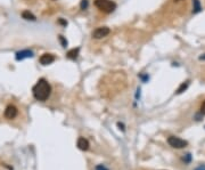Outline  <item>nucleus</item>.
Returning a JSON list of instances; mask_svg holds the SVG:
<instances>
[{
  "mask_svg": "<svg viewBox=\"0 0 205 170\" xmlns=\"http://www.w3.org/2000/svg\"><path fill=\"white\" fill-rule=\"evenodd\" d=\"M79 53H80V48H73V49L68 50L66 54V56L71 60H75L76 57L79 56Z\"/></svg>",
  "mask_w": 205,
  "mask_h": 170,
  "instance_id": "1a4fd4ad",
  "label": "nucleus"
},
{
  "mask_svg": "<svg viewBox=\"0 0 205 170\" xmlns=\"http://www.w3.org/2000/svg\"><path fill=\"white\" fill-rule=\"evenodd\" d=\"M31 57H33V52L30 49H24L16 53V60H23L25 58H31Z\"/></svg>",
  "mask_w": 205,
  "mask_h": 170,
  "instance_id": "423d86ee",
  "label": "nucleus"
},
{
  "mask_svg": "<svg viewBox=\"0 0 205 170\" xmlns=\"http://www.w3.org/2000/svg\"><path fill=\"white\" fill-rule=\"evenodd\" d=\"M201 113L203 114V115H205V101L202 103V105H201Z\"/></svg>",
  "mask_w": 205,
  "mask_h": 170,
  "instance_id": "dca6fc26",
  "label": "nucleus"
},
{
  "mask_svg": "<svg viewBox=\"0 0 205 170\" xmlns=\"http://www.w3.org/2000/svg\"><path fill=\"white\" fill-rule=\"evenodd\" d=\"M188 86H189V81H185V82H182L181 85L179 86V88L177 89V91H175V94L179 95V94H182L183 91L187 90V88H188Z\"/></svg>",
  "mask_w": 205,
  "mask_h": 170,
  "instance_id": "9b49d317",
  "label": "nucleus"
},
{
  "mask_svg": "<svg viewBox=\"0 0 205 170\" xmlns=\"http://www.w3.org/2000/svg\"><path fill=\"white\" fill-rule=\"evenodd\" d=\"M117 126H119V127H120V129H122V130H124V128H123L124 126H123L122 123H120V122H119V123H117Z\"/></svg>",
  "mask_w": 205,
  "mask_h": 170,
  "instance_id": "412c9836",
  "label": "nucleus"
},
{
  "mask_svg": "<svg viewBox=\"0 0 205 170\" xmlns=\"http://www.w3.org/2000/svg\"><path fill=\"white\" fill-rule=\"evenodd\" d=\"M193 13L194 14H197L199 11L202 10V6H201V2H199V0H193Z\"/></svg>",
  "mask_w": 205,
  "mask_h": 170,
  "instance_id": "f8f14e48",
  "label": "nucleus"
},
{
  "mask_svg": "<svg viewBox=\"0 0 205 170\" xmlns=\"http://www.w3.org/2000/svg\"><path fill=\"white\" fill-rule=\"evenodd\" d=\"M58 23H59V24H62V25H64V27H66V25H67V22H66V21H64L63 19H58Z\"/></svg>",
  "mask_w": 205,
  "mask_h": 170,
  "instance_id": "a211bd4d",
  "label": "nucleus"
},
{
  "mask_svg": "<svg viewBox=\"0 0 205 170\" xmlns=\"http://www.w3.org/2000/svg\"><path fill=\"white\" fill-rule=\"evenodd\" d=\"M34 98L40 102H45L48 99L51 93V87L49 82L46 79H40L35 85H34L33 89H32Z\"/></svg>",
  "mask_w": 205,
  "mask_h": 170,
  "instance_id": "f257e3e1",
  "label": "nucleus"
},
{
  "mask_svg": "<svg viewBox=\"0 0 205 170\" xmlns=\"http://www.w3.org/2000/svg\"><path fill=\"white\" fill-rule=\"evenodd\" d=\"M22 17L24 19H26V21H35V16L31 13V11H29V10H24L22 13Z\"/></svg>",
  "mask_w": 205,
  "mask_h": 170,
  "instance_id": "9d476101",
  "label": "nucleus"
},
{
  "mask_svg": "<svg viewBox=\"0 0 205 170\" xmlns=\"http://www.w3.org/2000/svg\"><path fill=\"white\" fill-rule=\"evenodd\" d=\"M111 33V30H109V27H97L96 30L92 32V37L96 39H101V38H105V37H107L108 34Z\"/></svg>",
  "mask_w": 205,
  "mask_h": 170,
  "instance_id": "20e7f679",
  "label": "nucleus"
},
{
  "mask_svg": "<svg viewBox=\"0 0 205 170\" xmlns=\"http://www.w3.org/2000/svg\"><path fill=\"white\" fill-rule=\"evenodd\" d=\"M16 115H17V107L14 105H8L5 110V118L8 120H11L16 118Z\"/></svg>",
  "mask_w": 205,
  "mask_h": 170,
  "instance_id": "39448f33",
  "label": "nucleus"
},
{
  "mask_svg": "<svg viewBox=\"0 0 205 170\" xmlns=\"http://www.w3.org/2000/svg\"><path fill=\"white\" fill-rule=\"evenodd\" d=\"M96 170H108L104 164H99V166L96 167Z\"/></svg>",
  "mask_w": 205,
  "mask_h": 170,
  "instance_id": "f3484780",
  "label": "nucleus"
},
{
  "mask_svg": "<svg viewBox=\"0 0 205 170\" xmlns=\"http://www.w3.org/2000/svg\"><path fill=\"white\" fill-rule=\"evenodd\" d=\"M190 159H191V155L188 153V154H186V156L183 158V161H185L186 163H188V162H190Z\"/></svg>",
  "mask_w": 205,
  "mask_h": 170,
  "instance_id": "2eb2a0df",
  "label": "nucleus"
},
{
  "mask_svg": "<svg viewBox=\"0 0 205 170\" xmlns=\"http://www.w3.org/2000/svg\"><path fill=\"white\" fill-rule=\"evenodd\" d=\"M39 60H40V63L42 65H49L55 62V56L51 55V54H43Z\"/></svg>",
  "mask_w": 205,
  "mask_h": 170,
  "instance_id": "0eeeda50",
  "label": "nucleus"
},
{
  "mask_svg": "<svg viewBox=\"0 0 205 170\" xmlns=\"http://www.w3.org/2000/svg\"><path fill=\"white\" fill-rule=\"evenodd\" d=\"M90 144L88 142V139H86L84 137H80L78 139V147L82 151H87L88 148H89Z\"/></svg>",
  "mask_w": 205,
  "mask_h": 170,
  "instance_id": "6e6552de",
  "label": "nucleus"
},
{
  "mask_svg": "<svg viewBox=\"0 0 205 170\" xmlns=\"http://www.w3.org/2000/svg\"><path fill=\"white\" fill-rule=\"evenodd\" d=\"M168 143L170 146H172L173 148H183L188 145V142L187 140H183L179 137L175 136H170L168 138Z\"/></svg>",
  "mask_w": 205,
  "mask_h": 170,
  "instance_id": "7ed1b4c3",
  "label": "nucleus"
},
{
  "mask_svg": "<svg viewBox=\"0 0 205 170\" xmlns=\"http://www.w3.org/2000/svg\"><path fill=\"white\" fill-rule=\"evenodd\" d=\"M95 6L104 13H112L116 8V4L112 0H95Z\"/></svg>",
  "mask_w": 205,
  "mask_h": 170,
  "instance_id": "f03ea898",
  "label": "nucleus"
},
{
  "mask_svg": "<svg viewBox=\"0 0 205 170\" xmlns=\"http://www.w3.org/2000/svg\"><path fill=\"white\" fill-rule=\"evenodd\" d=\"M58 39H59L60 44H62V46H63L64 48H65V47H67V40L64 38L63 35H59V37H58Z\"/></svg>",
  "mask_w": 205,
  "mask_h": 170,
  "instance_id": "ddd939ff",
  "label": "nucleus"
},
{
  "mask_svg": "<svg viewBox=\"0 0 205 170\" xmlns=\"http://www.w3.org/2000/svg\"><path fill=\"white\" fill-rule=\"evenodd\" d=\"M175 1H181V0H175Z\"/></svg>",
  "mask_w": 205,
  "mask_h": 170,
  "instance_id": "4be33fe9",
  "label": "nucleus"
},
{
  "mask_svg": "<svg viewBox=\"0 0 205 170\" xmlns=\"http://www.w3.org/2000/svg\"><path fill=\"white\" fill-rule=\"evenodd\" d=\"M199 60H205V54H203V55H201V56H199Z\"/></svg>",
  "mask_w": 205,
  "mask_h": 170,
  "instance_id": "aec40b11",
  "label": "nucleus"
},
{
  "mask_svg": "<svg viewBox=\"0 0 205 170\" xmlns=\"http://www.w3.org/2000/svg\"><path fill=\"white\" fill-rule=\"evenodd\" d=\"M80 7L81 9H87L88 8V0H81V4H80Z\"/></svg>",
  "mask_w": 205,
  "mask_h": 170,
  "instance_id": "4468645a",
  "label": "nucleus"
},
{
  "mask_svg": "<svg viewBox=\"0 0 205 170\" xmlns=\"http://www.w3.org/2000/svg\"><path fill=\"white\" fill-rule=\"evenodd\" d=\"M195 170H205V166H201L198 167V168H196Z\"/></svg>",
  "mask_w": 205,
  "mask_h": 170,
  "instance_id": "6ab92c4d",
  "label": "nucleus"
}]
</instances>
